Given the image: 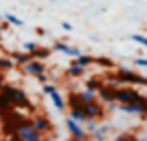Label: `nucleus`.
<instances>
[{
    "instance_id": "14",
    "label": "nucleus",
    "mask_w": 147,
    "mask_h": 141,
    "mask_svg": "<svg viewBox=\"0 0 147 141\" xmlns=\"http://www.w3.org/2000/svg\"><path fill=\"white\" fill-rule=\"evenodd\" d=\"M49 97H51V101H53V105H55V107H57L59 111H65V109H67V101L63 99V95L59 93V89H57V91H53V93H51Z\"/></svg>"
},
{
    "instance_id": "17",
    "label": "nucleus",
    "mask_w": 147,
    "mask_h": 141,
    "mask_svg": "<svg viewBox=\"0 0 147 141\" xmlns=\"http://www.w3.org/2000/svg\"><path fill=\"white\" fill-rule=\"evenodd\" d=\"M103 83H105V81H103V79H99V77H89V79L85 81V89H87V91L97 93V91H99V87H101Z\"/></svg>"
},
{
    "instance_id": "30",
    "label": "nucleus",
    "mask_w": 147,
    "mask_h": 141,
    "mask_svg": "<svg viewBox=\"0 0 147 141\" xmlns=\"http://www.w3.org/2000/svg\"><path fill=\"white\" fill-rule=\"evenodd\" d=\"M36 81H38L40 85H45V83H49L51 79H49V75H47V73H40V75H36Z\"/></svg>"
},
{
    "instance_id": "33",
    "label": "nucleus",
    "mask_w": 147,
    "mask_h": 141,
    "mask_svg": "<svg viewBox=\"0 0 147 141\" xmlns=\"http://www.w3.org/2000/svg\"><path fill=\"white\" fill-rule=\"evenodd\" d=\"M36 34H38V36H45L47 30H45V28H36Z\"/></svg>"
},
{
    "instance_id": "25",
    "label": "nucleus",
    "mask_w": 147,
    "mask_h": 141,
    "mask_svg": "<svg viewBox=\"0 0 147 141\" xmlns=\"http://www.w3.org/2000/svg\"><path fill=\"white\" fill-rule=\"evenodd\" d=\"M85 125H87V129H85V131H89V133H93V131L97 129V125H99V121H97V119H87V121H85Z\"/></svg>"
},
{
    "instance_id": "12",
    "label": "nucleus",
    "mask_w": 147,
    "mask_h": 141,
    "mask_svg": "<svg viewBox=\"0 0 147 141\" xmlns=\"http://www.w3.org/2000/svg\"><path fill=\"white\" fill-rule=\"evenodd\" d=\"M10 59L14 61V65H18V67H24L26 63H30V61H32V55L22 51V53H12V55H10Z\"/></svg>"
},
{
    "instance_id": "35",
    "label": "nucleus",
    "mask_w": 147,
    "mask_h": 141,
    "mask_svg": "<svg viewBox=\"0 0 147 141\" xmlns=\"http://www.w3.org/2000/svg\"><path fill=\"white\" fill-rule=\"evenodd\" d=\"M137 141H147V133H143V135H139V137H137Z\"/></svg>"
},
{
    "instance_id": "1",
    "label": "nucleus",
    "mask_w": 147,
    "mask_h": 141,
    "mask_svg": "<svg viewBox=\"0 0 147 141\" xmlns=\"http://www.w3.org/2000/svg\"><path fill=\"white\" fill-rule=\"evenodd\" d=\"M109 83H113L115 87H147L145 75H139L129 69H117L109 77Z\"/></svg>"
},
{
    "instance_id": "31",
    "label": "nucleus",
    "mask_w": 147,
    "mask_h": 141,
    "mask_svg": "<svg viewBox=\"0 0 147 141\" xmlns=\"http://www.w3.org/2000/svg\"><path fill=\"white\" fill-rule=\"evenodd\" d=\"M6 141H22V139H20L16 133H12V135H8V137H6Z\"/></svg>"
},
{
    "instance_id": "37",
    "label": "nucleus",
    "mask_w": 147,
    "mask_h": 141,
    "mask_svg": "<svg viewBox=\"0 0 147 141\" xmlns=\"http://www.w3.org/2000/svg\"><path fill=\"white\" fill-rule=\"evenodd\" d=\"M145 79H147V75H145Z\"/></svg>"
},
{
    "instance_id": "6",
    "label": "nucleus",
    "mask_w": 147,
    "mask_h": 141,
    "mask_svg": "<svg viewBox=\"0 0 147 141\" xmlns=\"http://www.w3.org/2000/svg\"><path fill=\"white\" fill-rule=\"evenodd\" d=\"M67 129H69V133H71V139H75V141H85L87 139V131H85V127L81 125V123H77L75 119H71V117H67Z\"/></svg>"
},
{
    "instance_id": "16",
    "label": "nucleus",
    "mask_w": 147,
    "mask_h": 141,
    "mask_svg": "<svg viewBox=\"0 0 147 141\" xmlns=\"http://www.w3.org/2000/svg\"><path fill=\"white\" fill-rule=\"evenodd\" d=\"M73 63H75V65H79V67H83V69L87 71V69L93 65V57H91V55H85V53H81L77 59H73Z\"/></svg>"
},
{
    "instance_id": "38",
    "label": "nucleus",
    "mask_w": 147,
    "mask_h": 141,
    "mask_svg": "<svg viewBox=\"0 0 147 141\" xmlns=\"http://www.w3.org/2000/svg\"><path fill=\"white\" fill-rule=\"evenodd\" d=\"M145 133H147V131H145Z\"/></svg>"
},
{
    "instance_id": "5",
    "label": "nucleus",
    "mask_w": 147,
    "mask_h": 141,
    "mask_svg": "<svg viewBox=\"0 0 147 141\" xmlns=\"http://www.w3.org/2000/svg\"><path fill=\"white\" fill-rule=\"evenodd\" d=\"M83 109H85L87 119H97V121H99V119H105V115H107V109H105L103 103H99L97 99L91 101V103H85Z\"/></svg>"
},
{
    "instance_id": "34",
    "label": "nucleus",
    "mask_w": 147,
    "mask_h": 141,
    "mask_svg": "<svg viewBox=\"0 0 147 141\" xmlns=\"http://www.w3.org/2000/svg\"><path fill=\"white\" fill-rule=\"evenodd\" d=\"M6 28H8V24L2 20V22H0V32H2V30H6Z\"/></svg>"
},
{
    "instance_id": "15",
    "label": "nucleus",
    "mask_w": 147,
    "mask_h": 141,
    "mask_svg": "<svg viewBox=\"0 0 147 141\" xmlns=\"http://www.w3.org/2000/svg\"><path fill=\"white\" fill-rule=\"evenodd\" d=\"M51 49H47V47H36L30 55H32V59H36V61H47L49 57H51Z\"/></svg>"
},
{
    "instance_id": "13",
    "label": "nucleus",
    "mask_w": 147,
    "mask_h": 141,
    "mask_svg": "<svg viewBox=\"0 0 147 141\" xmlns=\"http://www.w3.org/2000/svg\"><path fill=\"white\" fill-rule=\"evenodd\" d=\"M111 133V125H97V129L93 131V139L95 141H105L107 139V135Z\"/></svg>"
},
{
    "instance_id": "32",
    "label": "nucleus",
    "mask_w": 147,
    "mask_h": 141,
    "mask_svg": "<svg viewBox=\"0 0 147 141\" xmlns=\"http://www.w3.org/2000/svg\"><path fill=\"white\" fill-rule=\"evenodd\" d=\"M63 28H65V30H73V24H71V22H63Z\"/></svg>"
},
{
    "instance_id": "18",
    "label": "nucleus",
    "mask_w": 147,
    "mask_h": 141,
    "mask_svg": "<svg viewBox=\"0 0 147 141\" xmlns=\"http://www.w3.org/2000/svg\"><path fill=\"white\" fill-rule=\"evenodd\" d=\"M93 65H99V67L109 69V71H113V69H115V63H113L109 57H93Z\"/></svg>"
},
{
    "instance_id": "21",
    "label": "nucleus",
    "mask_w": 147,
    "mask_h": 141,
    "mask_svg": "<svg viewBox=\"0 0 147 141\" xmlns=\"http://www.w3.org/2000/svg\"><path fill=\"white\" fill-rule=\"evenodd\" d=\"M2 20L8 24V26H22L24 22H22V18H18V16H14V14H10V12H6V14H2Z\"/></svg>"
},
{
    "instance_id": "19",
    "label": "nucleus",
    "mask_w": 147,
    "mask_h": 141,
    "mask_svg": "<svg viewBox=\"0 0 147 141\" xmlns=\"http://www.w3.org/2000/svg\"><path fill=\"white\" fill-rule=\"evenodd\" d=\"M67 75H69V77H73V79H81V77H85V69H83V67H79V65H75V63H69Z\"/></svg>"
},
{
    "instance_id": "29",
    "label": "nucleus",
    "mask_w": 147,
    "mask_h": 141,
    "mask_svg": "<svg viewBox=\"0 0 147 141\" xmlns=\"http://www.w3.org/2000/svg\"><path fill=\"white\" fill-rule=\"evenodd\" d=\"M36 47H38V45H36V43H30V40L22 45V49H24V53H32V51H34Z\"/></svg>"
},
{
    "instance_id": "2",
    "label": "nucleus",
    "mask_w": 147,
    "mask_h": 141,
    "mask_svg": "<svg viewBox=\"0 0 147 141\" xmlns=\"http://www.w3.org/2000/svg\"><path fill=\"white\" fill-rule=\"evenodd\" d=\"M0 93H2V95L10 101V105H12L14 109H18V107H20V109H32V103H30L28 95H26L20 87L2 83V85H0Z\"/></svg>"
},
{
    "instance_id": "20",
    "label": "nucleus",
    "mask_w": 147,
    "mask_h": 141,
    "mask_svg": "<svg viewBox=\"0 0 147 141\" xmlns=\"http://www.w3.org/2000/svg\"><path fill=\"white\" fill-rule=\"evenodd\" d=\"M10 111H14V107L10 105V101H8V99H6L2 93H0V115L4 117V115H8Z\"/></svg>"
},
{
    "instance_id": "3",
    "label": "nucleus",
    "mask_w": 147,
    "mask_h": 141,
    "mask_svg": "<svg viewBox=\"0 0 147 141\" xmlns=\"http://www.w3.org/2000/svg\"><path fill=\"white\" fill-rule=\"evenodd\" d=\"M141 99H145V95L141 91H137L135 87H117V91H115V101L119 105L135 103V101H141Z\"/></svg>"
},
{
    "instance_id": "22",
    "label": "nucleus",
    "mask_w": 147,
    "mask_h": 141,
    "mask_svg": "<svg viewBox=\"0 0 147 141\" xmlns=\"http://www.w3.org/2000/svg\"><path fill=\"white\" fill-rule=\"evenodd\" d=\"M77 97H79V101L85 105V103H91V101H95L97 99V93H93V91H81V93H77Z\"/></svg>"
},
{
    "instance_id": "8",
    "label": "nucleus",
    "mask_w": 147,
    "mask_h": 141,
    "mask_svg": "<svg viewBox=\"0 0 147 141\" xmlns=\"http://www.w3.org/2000/svg\"><path fill=\"white\" fill-rule=\"evenodd\" d=\"M30 121H32L34 129H36L40 135H47V133H51V131H53V123H51V119H49V117H45V115H34Z\"/></svg>"
},
{
    "instance_id": "26",
    "label": "nucleus",
    "mask_w": 147,
    "mask_h": 141,
    "mask_svg": "<svg viewBox=\"0 0 147 141\" xmlns=\"http://www.w3.org/2000/svg\"><path fill=\"white\" fill-rule=\"evenodd\" d=\"M131 40H135V43H139V45H143L147 49V36H143V34H131Z\"/></svg>"
},
{
    "instance_id": "24",
    "label": "nucleus",
    "mask_w": 147,
    "mask_h": 141,
    "mask_svg": "<svg viewBox=\"0 0 147 141\" xmlns=\"http://www.w3.org/2000/svg\"><path fill=\"white\" fill-rule=\"evenodd\" d=\"M113 141H137V137L131 133H119V135H115Z\"/></svg>"
},
{
    "instance_id": "9",
    "label": "nucleus",
    "mask_w": 147,
    "mask_h": 141,
    "mask_svg": "<svg viewBox=\"0 0 147 141\" xmlns=\"http://www.w3.org/2000/svg\"><path fill=\"white\" fill-rule=\"evenodd\" d=\"M53 51L63 53V55H67V57H71V59H77V57L83 53L81 49H77V47H73V45H69V43H55V45H53Z\"/></svg>"
},
{
    "instance_id": "28",
    "label": "nucleus",
    "mask_w": 147,
    "mask_h": 141,
    "mask_svg": "<svg viewBox=\"0 0 147 141\" xmlns=\"http://www.w3.org/2000/svg\"><path fill=\"white\" fill-rule=\"evenodd\" d=\"M53 91H57V85H53V83H45L42 85V93L45 95H51Z\"/></svg>"
},
{
    "instance_id": "7",
    "label": "nucleus",
    "mask_w": 147,
    "mask_h": 141,
    "mask_svg": "<svg viewBox=\"0 0 147 141\" xmlns=\"http://www.w3.org/2000/svg\"><path fill=\"white\" fill-rule=\"evenodd\" d=\"M115 91H117V87L113 85V83H103L101 87H99V91H97V97L101 99V103H117L115 101Z\"/></svg>"
},
{
    "instance_id": "23",
    "label": "nucleus",
    "mask_w": 147,
    "mask_h": 141,
    "mask_svg": "<svg viewBox=\"0 0 147 141\" xmlns=\"http://www.w3.org/2000/svg\"><path fill=\"white\" fill-rule=\"evenodd\" d=\"M16 65H14V61L10 59V57H0V71L2 73H6V71H12Z\"/></svg>"
},
{
    "instance_id": "4",
    "label": "nucleus",
    "mask_w": 147,
    "mask_h": 141,
    "mask_svg": "<svg viewBox=\"0 0 147 141\" xmlns=\"http://www.w3.org/2000/svg\"><path fill=\"white\" fill-rule=\"evenodd\" d=\"M16 135H18L22 141H42V135L34 129V125H32L30 119H24V121H22V125L16 129Z\"/></svg>"
},
{
    "instance_id": "11",
    "label": "nucleus",
    "mask_w": 147,
    "mask_h": 141,
    "mask_svg": "<svg viewBox=\"0 0 147 141\" xmlns=\"http://www.w3.org/2000/svg\"><path fill=\"white\" fill-rule=\"evenodd\" d=\"M69 109H71L69 117H71V119H75L77 123L85 125V121H87V115H85V109H83V105H77V107H69Z\"/></svg>"
},
{
    "instance_id": "10",
    "label": "nucleus",
    "mask_w": 147,
    "mask_h": 141,
    "mask_svg": "<svg viewBox=\"0 0 147 141\" xmlns=\"http://www.w3.org/2000/svg\"><path fill=\"white\" fill-rule=\"evenodd\" d=\"M22 69H24V73H26V75H32V77H36V75H40V73H45V71H47L45 61H36V59H32L30 63H26Z\"/></svg>"
},
{
    "instance_id": "36",
    "label": "nucleus",
    "mask_w": 147,
    "mask_h": 141,
    "mask_svg": "<svg viewBox=\"0 0 147 141\" xmlns=\"http://www.w3.org/2000/svg\"><path fill=\"white\" fill-rule=\"evenodd\" d=\"M2 83H4V73L0 71V85H2Z\"/></svg>"
},
{
    "instance_id": "27",
    "label": "nucleus",
    "mask_w": 147,
    "mask_h": 141,
    "mask_svg": "<svg viewBox=\"0 0 147 141\" xmlns=\"http://www.w3.org/2000/svg\"><path fill=\"white\" fill-rule=\"evenodd\" d=\"M133 65H135V67H139V69H147V59L137 57V59H133Z\"/></svg>"
}]
</instances>
